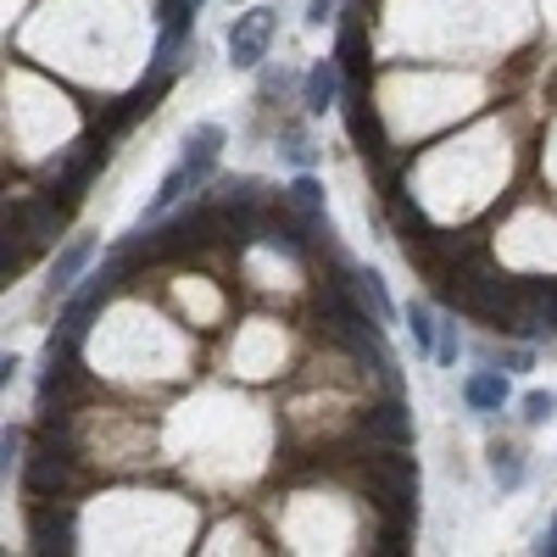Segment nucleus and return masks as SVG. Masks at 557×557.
I'll list each match as a JSON object with an SVG mask.
<instances>
[{
  "label": "nucleus",
  "mask_w": 557,
  "mask_h": 557,
  "mask_svg": "<svg viewBox=\"0 0 557 557\" xmlns=\"http://www.w3.org/2000/svg\"><path fill=\"white\" fill-rule=\"evenodd\" d=\"M323 17H335V0H312V12H307V23H323Z\"/></svg>",
  "instance_id": "21"
},
{
  "label": "nucleus",
  "mask_w": 557,
  "mask_h": 557,
  "mask_svg": "<svg viewBox=\"0 0 557 557\" xmlns=\"http://www.w3.org/2000/svg\"><path fill=\"white\" fill-rule=\"evenodd\" d=\"M123 262H128V257H112V262H107L101 273H89V285H84V290H78V296L67 301V312H62V330H67L73 341H78V335L89 330V318H96V312H101V307L112 301L117 278H123Z\"/></svg>",
  "instance_id": "2"
},
{
  "label": "nucleus",
  "mask_w": 557,
  "mask_h": 557,
  "mask_svg": "<svg viewBox=\"0 0 557 557\" xmlns=\"http://www.w3.org/2000/svg\"><path fill=\"white\" fill-rule=\"evenodd\" d=\"M335 62H341L346 78H362V28H346L341 34V57Z\"/></svg>",
  "instance_id": "16"
},
{
  "label": "nucleus",
  "mask_w": 557,
  "mask_h": 557,
  "mask_svg": "<svg viewBox=\"0 0 557 557\" xmlns=\"http://www.w3.org/2000/svg\"><path fill=\"white\" fill-rule=\"evenodd\" d=\"M89 251H96V240H73V246L57 257V268H51V290H73V278L84 273Z\"/></svg>",
  "instance_id": "12"
},
{
  "label": "nucleus",
  "mask_w": 557,
  "mask_h": 557,
  "mask_svg": "<svg viewBox=\"0 0 557 557\" xmlns=\"http://www.w3.org/2000/svg\"><path fill=\"white\" fill-rule=\"evenodd\" d=\"M368 435H374L380 446H407L412 441V412H407V401H380L374 412H368Z\"/></svg>",
  "instance_id": "6"
},
{
  "label": "nucleus",
  "mask_w": 557,
  "mask_h": 557,
  "mask_svg": "<svg viewBox=\"0 0 557 557\" xmlns=\"http://www.w3.org/2000/svg\"><path fill=\"white\" fill-rule=\"evenodd\" d=\"M184 184H196V173L178 162V168H173V173L162 178V190H157V201H151V218H162V212H168V207H173V201L184 196Z\"/></svg>",
  "instance_id": "14"
},
{
  "label": "nucleus",
  "mask_w": 557,
  "mask_h": 557,
  "mask_svg": "<svg viewBox=\"0 0 557 557\" xmlns=\"http://www.w3.org/2000/svg\"><path fill=\"white\" fill-rule=\"evenodd\" d=\"M351 296L368 307V318H374V323H391V318H396V307H391V296H385V278H380L374 268H357V273H351Z\"/></svg>",
  "instance_id": "8"
},
{
  "label": "nucleus",
  "mask_w": 557,
  "mask_h": 557,
  "mask_svg": "<svg viewBox=\"0 0 557 557\" xmlns=\"http://www.w3.org/2000/svg\"><path fill=\"white\" fill-rule=\"evenodd\" d=\"M28 546L34 552H73V513L67 507H39L28 519Z\"/></svg>",
  "instance_id": "5"
},
{
  "label": "nucleus",
  "mask_w": 557,
  "mask_h": 557,
  "mask_svg": "<svg viewBox=\"0 0 557 557\" xmlns=\"http://www.w3.org/2000/svg\"><path fill=\"white\" fill-rule=\"evenodd\" d=\"M285 207L301 218V228H307V235H318V240H330L335 235V228H330V218H323V184L318 178H290V190H285Z\"/></svg>",
  "instance_id": "4"
},
{
  "label": "nucleus",
  "mask_w": 557,
  "mask_h": 557,
  "mask_svg": "<svg viewBox=\"0 0 557 557\" xmlns=\"http://www.w3.org/2000/svg\"><path fill=\"white\" fill-rule=\"evenodd\" d=\"M552 412H557V396H552V391H535V396H524V424H546Z\"/></svg>",
  "instance_id": "18"
},
{
  "label": "nucleus",
  "mask_w": 557,
  "mask_h": 557,
  "mask_svg": "<svg viewBox=\"0 0 557 557\" xmlns=\"http://www.w3.org/2000/svg\"><path fill=\"white\" fill-rule=\"evenodd\" d=\"M407 323H412V341H418V351H435V318H430V307H407Z\"/></svg>",
  "instance_id": "17"
},
{
  "label": "nucleus",
  "mask_w": 557,
  "mask_h": 557,
  "mask_svg": "<svg viewBox=\"0 0 557 557\" xmlns=\"http://www.w3.org/2000/svg\"><path fill=\"white\" fill-rule=\"evenodd\" d=\"M23 480H28V491H34V496H57V491L67 485V457H62V451H51V446H39V451L28 457Z\"/></svg>",
  "instance_id": "7"
},
{
  "label": "nucleus",
  "mask_w": 557,
  "mask_h": 557,
  "mask_svg": "<svg viewBox=\"0 0 557 557\" xmlns=\"http://www.w3.org/2000/svg\"><path fill=\"white\" fill-rule=\"evenodd\" d=\"M491 474H496V485H507V491H513V485H524V462H519V451H491Z\"/></svg>",
  "instance_id": "15"
},
{
  "label": "nucleus",
  "mask_w": 557,
  "mask_h": 557,
  "mask_svg": "<svg viewBox=\"0 0 557 557\" xmlns=\"http://www.w3.org/2000/svg\"><path fill=\"white\" fill-rule=\"evenodd\" d=\"M257 190H262L257 178H223V184H218V207H246V212H257V201H262Z\"/></svg>",
  "instance_id": "13"
},
{
  "label": "nucleus",
  "mask_w": 557,
  "mask_h": 557,
  "mask_svg": "<svg viewBox=\"0 0 557 557\" xmlns=\"http://www.w3.org/2000/svg\"><path fill=\"white\" fill-rule=\"evenodd\" d=\"M541 552H552V557H557V519H552V530H546V541H541Z\"/></svg>",
  "instance_id": "22"
},
{
  "label": "nucleus",
  "mask_w": 557,
  "mask_h": 557,
  "mask_svg": "<svg viewBox=\"0 0 557 557\" xmlns=\"http://www.w3.org/2000/svg\"><path fill=\"white\" fill-rule=\"evenodd\" d=\"M341 62H318L312 73H307V112H330L335 101H341Z\"/></svg>",
  "instance_id": "9"
},
{
  "label": "nucleus",
  "mask_w": 557,
  "mask_h": 557,
  "mask_svg": "<svg viewBox=\"0 0 557 557\" xmlns=\"http://www.w3.org/2000/svg\"><path fill=\"white\" fill-rule=\"evenodd\" d=\"M435 357L441 362H457V323H446V335L435 341Z\"/></svg>",
  "instance_id": "19"
},
{
  "label": "nucleus",
  "mask_w": 557,
  "mask_h": 557,
  "mask_svg": "<svg viewBox=\"0 0 557 557\" xmlns=\"http://www.w3.org/2000/svg\"><path fill=\"white\" fill-rule=\"evenodd\" d=\"M273 12L268 7H257V12H246L235 28H228V62L235 67H257L262 57H268V39H273Z\"/></svg>",
  "instance_id": "3"
},
{
  "label": "nucleus",
  "mask_w": 557,
  "mask_h": 557,
  "mask_svg": "<svg viewBox=\"0 0 557 557\" xmlns=\"http://www.w3.org/2000/svg\"><path fill=\"white\" fill-rule=\"evenodd\" d=\"M462 401H469L474 412H496L507 401V374L502 368H485V374H474L469 385H462Z\"/></svg>",
  "instance_id": "11"
},
{
  "label": "nucleus",
  "mask_w": 557,
  "mask_h": 557,
  "mask_svg": "<svg viewBox=\"0 0 557 557\" xmlns=\"http://www.w3.org/2000/svg\"><path fill=\"white\" fill-rule=\"evenodd\" d=\"M396 451H401V446H391V457L368 462V491L380 496L385 513L407 519L412 502H418V462H412V457H396Z\"/></svg>",
  "instance_id": "1"
},
{
  "label": "nucleus",
  "mask_w": 557,
  "mask_h": 557,
  "mask_svg": "<svg viewBox=\"0 0 557 557\" xmlns=\"http://www.w3.org/2000/svg\"><path fill=\"white\" fill-rule=\"evenodd\" d=\"M218 151H223V128H218V123H201V128L190 134V146H184V168H190L196 178H207L212 162H218Z\"/></svg>",
  "instance_id": "10"
},
{
  "label": "nucleus",
  "mask_w": 557,
  "mask_h": 557,
  "mask_svg": "<svg viewBox=\"0 0 557 557\" xmlns=\"http://www.w3.org/2000/svg\"><path fill=\"white\" fill-rule=\"evenodd\" d=\"M17 446H23V435H17V430H7V435H0V457H7V469H12V457H17Z\"/></svg>",
  "instance_id": "20"
}]
</instances>
